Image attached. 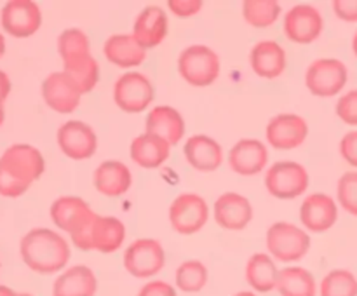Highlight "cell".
<instances>
[{
	"mask_svg": "<svg viewBox=\"0 0 357 296\" xmlns=\"http://www.w3.org/2000/svg\"><path fill=\"white\" fill-rule=\"evenodd\" d=\"M44 169L45 160L40 150L26 143L10 145L0 157V195L20 197L42 176Z\"/></svg>",
	"mask_w": 357,
	"mask_h": 296,
	"instance_id": "1",
	"label": "cell"
},
{
	"mask_svg": "<svg viewBox=\"0 0 357 296\" xmlns=\"http://www.w3.org/2000/svg\"><path fill=\"white\" fill-rule=\"evenodd\" d=\"M20 253L24 265L40 275L63 270L70 260V246L51 228H31L21 239Z\"/></svg>",
	"mask_w": 357,
	"mask_h": 296,
	"instance_id": "2",
	"label": "cell"
},
{
	"mask_svg": "<svg viewBox=\"0 0 357 296\" xmlns=\"http://www.w3.org/2000/svg\"><path fill=\"white\" fill-rule=\"evenodd\" d=\"M96 212L89 208L84 198L65 195L52 202L51 219L58 228L70 233L73 246L82 251L91 249V232H93Z\"/></svg>",
	"mask_w": 357,
	"mask_h": 296,
	"instance_id": "3",
	"label": "cell"
},
{
	"mask_svg": "<svg viewBox=\"0 0 357 296\" xmlns=\"http://www.w3.org/2000/svg\"><path fill=\"white\" fill-rule=\"evenodd\" d=\"M178 72L190 86L208 87L218 79L220 58L208 45H190L178 58Z\"/></svg>",
	"mask_w": 357,
	"mask_h": 296,
	"instance_id": "4",
	"label": "cell"
},
{
	"mask_svg": "<svg viewBox=\"0 0 357 296\" xmlns=\"http://www.w3.org/2000/svg\"><path fill=\"white\" fill-rule=\"evenodd\" d=\"M267 249L274 260L289 263L309 253L310 237L305 230L288 221H278L267 230Z\"/></svg>",
	"mask_w": 357,
	"mask_h": 296,
	"instance_id": "5",
	"label": "cell"
},
{
	"mask_svg": "<svg viewBox=\"0 0 357 296\" xmlns=\"http://www.w3.org/2000/svg\"><path fill=\"white\" fill-rule=\"evenodd\" d=\"M268 194L281 201H289L305 194L309 188V173L305 167L293 160H279L265 174Z\"/></svg>",
	"mask_w": 357,
	"mask_h": 296,
	"instance_id": "6",
	"label": "cell"
},
{
	"mask_svg": "<svg viewBox=\"0 0 357 296\" xmlns=\"http://www.w3.org/2000/svg\"><path fill=\"white\" fill-rule=\"evenodd\" d=\"M349 72L344 61L335 58L316 59L307 68L305 86L314 96L331 98L347 86Z\"/></svg>",
	"mask_w": 357,
	"mask_h": 296,
	"instance_id": "7",
	"label": "cell"
},
{
	"mask_svg": "<svg viewBox=\"0 0 357 296\" xmlns=\"http://www.w3.org/2000/svg\"><path fill=\"white\" fill-rule=\"evenodd\" d=\"M124 268L138 279H149L159 274L166 265V253L159 240H132L124 251Z\"/></svg>",
	"mask_w": 357,
	"mask_h": 296,
	"instance_id": "8",
	"label": "cell"
},
{
	"mask_svg": "<svg viewBox=\"0 0 357 296\" xmlns=\"http://www.w3.org/2000/svg\"><path fill=\"white\" fill-rule=\"evenodd\" d=\"M155 87L146 75L139 72H128L121 75L114 87V100L122 111L139 114L152 104Z\"/></svg>",
	"mask_w": 357,
	"mask_h": 296,
	"instance_id": "9",
	"label": "cell"
},
{
	"mask_svg": "<svg viewBox=\"0 0 357 296\" xmlns=\"http://www.w3.org/2000/svg\"><path fill=\"white\" fill-rule=\"evenodd\" d=\"M209 219L208 202L197 194H181L169 208V223L181 235H192L204 228Z\"/></svg>",
	"mask_w": 357,
	"mask_h": 296,
	"instance_id": "10",
	"label": "cell"
},
{
	"mask_svg": "<svg viewBox=\"0 0 357 296\" xmlns=\"http://www.w3.org/2000/svg\"><path fill=\"white\" fill-rule=\"evenodd\" d=\"M0 23L10 37H31L42 24L40 7L31 0H10L2 7Z\"/></svg>",
	"mask_w": 357,
	"mask_h": 296,
	"instance_id": "11",
	"label": "cell"
},
{
	"mask_svg": "<svg viewBox=\"0 0 357 296\" xmlns=\"http://www.w3.org/2000/svg\"><path fill=\"white\" fill-rule=\"evenodd\" d=\"M58 145L72 160H86L96 153L98 136L89 124L82 120H68L58 129Z\"/></svg>",
	"mask_w": 357,
	"mask_h": 296,
	"instance_id": "12",
	"label": "cell"
},
{
	"mask_svg": "<svg viewBox=\"0 0 357 296\" xmlns=\"http://www.w3.org/2000/svg\"><path fill=\"white\" fill-rule=\"evenodd\" d=\"M324 28L319 9L309 3H298L284 16V35L295 44H312L321 37Z\"/></svg>",
	"mask_w": 357,
	"mask_h": 296,
	"instance_id": "13",
	"label": "cell"
},
{
	"mask_svg": "<svg viewBox=\"0 0 357 296\" xmlns=\"http://www.w3.org/2000/svg\"><path fill=\"white\" fill-rule=\"evenodd\" d=\"M309 125L296 114H281L267 124V141L275 150H295L305 143Z\"/></svg>",
	"mask_w": 357,
	"mask_h": 296,
	"instance_id": "14",
	"label": "cell"
},
{
	"mask_svg": "<svg viewBox=\"0 0 357 296\" xmlns=\"http://www.w3.org/2000/svg\"><path fill=\"white\" fill-rule=\"evenodd\" d=\"M42 98L51 110L72 114L79 107L82 93L65 72H54L42 82Z\"/></svg>",
	"mask_w": 357,
	"mask_h": 296,
	"instance_id": "15",
	"label": "cell"
},
{
	"mask_svg": "<svg viewBox=\"0 0 357 296\" xmlns=\"http://www.w3.org/2000/svg\"><path fill=\"white\" fill-rule=\"evenodd\" d=\"M215 219L222 228L239 232L253 219V205L250 198L236 192L220 195L215 202Z\"/></svg>",
	"mask_w": 357,
	"mask_h": 296,
	"instance_id": "16",
	"label": "cell"
},
{
	"mask_svg": "<svg viewBox=\"0 0 357 296\" xmlns=\"http://www.w3.org/2000/svg\"><path fill=\"white\" fill-rule=\"evenodd\" d=\"M338 205L333 197L326 194H312L305 197L300 208V221L309 232H328L337 223Z\"/></svg>",
	"mask_w": 357,
	"mask_h": 296,
	"instance_id": "17",
	"label": "cell"
},
{
	"mask_svg": "<svg viewBox=\"0 0 357 296\" xmlns=\"http://www.w3.org/2000/svg\"><path fill=\"white\" fill-rule=\"evenodd\" d=\"M268 162V150L260 139H241L230 148V169L239 176H255L265 169Z\"/></svg>",
	"mask_w": 357,
	"mask_h": 296,
	"instance_id": "18",
	"label": "cell"
},
{
	"mask_svg": "<svg viewBox=\"0 0 357 296\" xmlns=\"http://www.w3.org/2000/svg\"><path fill=\"white\" fill-rule=\"evenodd\" d=\"M167 14L162 7L149 6L138 14L132 26V37L143 49H152L162 44L169 30Z\"/></svg>",
	"mask_w": 357,
	"mask_h": 296,
	"instance_id": "19",
	"label": "cell"
},
{
	"mask_svg": "<svg viewBox=\"0 0 357 296\" xmlns=\"http://www.w3.org/2000/svg\"><path fill=\"white\" fill-rule=\"evenodd\" d=\"M183 153L187 162L202 173L216 171L223 162L222 145L206 134L190 136L185 143Z\"/></svg>",
	"mask_w": 357,
	"mask_h": 296,
	"instance_id": "20",
	"label": "cell"
},
{
	"mask_svg": "<svg viewBox=\"0 0 357 296\" xmlns=\"http://www.w3.org/2000/svg\"><path fill=\"white\" fill-rule=\"evenodd\" d=\"M250 63L258 77L274 80L286 70V51L279 42L261 40L251 49Z\"/></svg>",
	"mask_w": 357,
	"mask_h": 296,
	"instance_id": "21",
	"label": "cell"
},
{
	"mask_svg": "<svg viewBox=\"0 0 357 296\" xmlns=\"http://www.w3.org/2000/svg\"><path fill=\"white\" fill-rule=\"evenodd\" d=\"M94 187L105 197H121L129 192L132 185V174L124 162L105 160L94 171Z\"/></svg>",
	"mask_w": 357,
	"mask_h": 296,
	"instance_id": "22",
	"label": "cell"
},
{
	"mask_svg": "<svg viewBox=\"0 0 357 296\" xmlns=\"http://www.w3.org/2000/svg\"><path fill=\"white\" fill-rule=\"evenodd\" d=\"M149 134H155L169 143L171 146L178 145L185 134V120L178 110L173 107H155L149 111L145 120Z\"/></svg>",
	"mask_w": 357,
	"mask_h": 296,
	"instance_id": "23",
	"label": "cell"
},
{
	"mask_svg": "<svg viewBox=\"0 0 357 296\" xmlns=\"http://www.w3.org/2000/svg\"><path fill=\"white\" fill-rule=\"evenodd\" d=\"M98 291V279L86 265L66 268L52 284V296H94Z\"/></svg>",
	"mask_w": 357,
	"mask_h": 296,
	"instance_id": "24",
	"label": "cell"
},
{
	"mask_svg": "<svg viewBox=\"0 0 357 296\" xmlns=\"http://www.w3.org/2000/svg\"><path fill=\"white\" fill-rule=\"evenodd\" d=\"M103 54L107 61L119 68H132L145 61L146 49L135 40L132 33H115L105 42Z\"/></svg>",
	"mask_w": 357,
	"mask_h": 296,
	"instance_id": "25",
	"label": "cell"
},
{
	"mask_svg": "<svg viewBox=\"0 0 357 296\" xmlns=\"http://www.w3.org/2000/svg\"><path fill=\"white\" fill-rule=\"evenodd\" d=\"M131 159L145 169L160 167L171 155V145L155 134H139L131 143Z\"/></svg>",
	"mask_w": 357,
	"mask_h": 296,
	"instance_id": "26",
	"label": "cell"
},
{
	"mask_svg": "<svg viewBox=\"0 0 357 296\" xmlns=\"http://www.w3.org/2000/svg\"><path fill=\"white\" fill-rule=\"evenodd\" d=\"M126 239V226L115 216H96L91 232V249L110 254L121 249Z\"/></svg>",
	"mask_w": 357,
	"mask_h": 296,
	"instance_id": "27",
	"label": "cell"
},
{
	"mask_svg": "<svg viewBox=\"0 0 357 296\" xmlns=\"http://www.w3.org/2000/svg\"><path fill=\"white\" fill-rule=\"evenodd\" d=\"M278 265L271 254L255 253L246 263V282L258 293H271L278 288Z\"/></svg>",
	"mask_w": 357,
	"mask_h": 296,
	"instance_id": "28",
	"label": "cell"
},
{
	"mask_svg": "<svg viewBox=\"0 0 357 296\" xmlns=\"http://www.w3.org/2000/svg\"><path fill=\"white\" fill-rule=\"evenodd\" d=\"M275 289L281 296H317L316 277L302 267L282 268Z\"/></svg>",
	"mask_w": 357,
	"mask_h": 296,
	"instance_id": "29",
	"label": "cell"
},
{
	"mask_svg": "<svg viewBox=\"0 0 357 296\" xmlns=\"http://www.w3.org/2000/svg\"><path fill=\"white\" fill-rule=\"evenodd\" d=\"M63 72L77 84L82 94L91 93L100 80V65L91 52L63 61Z\"/></svg>",
	"mask_w": 357,
	"mask_h": 296,
	"instance_id": "30",
	"label": "cell"
},
{
	"mask_svg": "<svg viewBox=\"0 0 357 296\" xmlns=\"http://www.w3.org/2000/svg\"><path fill=\"white\" fill-rule=\"evenodd\" d=\"M209 281V272L202 261L187 260L176 268L174 282L176 288L183 293H199L206 288Z\"/></svg>",
	"mask_w": 357,
	"mask_h": 296,
	"instance_id": "31",
	"label": "cell"
},
{
	"mask_svg": "<svg viewBox=\"0 0 357 296\" xmlns=\"http://www.w3.org/2000/svg\"><path fill=\"white\" fill-rule=\"evenodd\" d=\"M243 16L255 28H268L281 16V3L275 0H246L243 3Z\"/></svg>",
	"mask_w": 357,
	"mask_h": 296,
	"instance_id": "32",
	"label": "cell"
},
{
	"mask_svg": "<svg viewBox=\"0 0 357 296\" xmlns=\"http://www.w3.org/2000/svg\"><path fill=\"white\" fill-rule=\"evenodd\" d=\"M319 296H357V277L351 270L335 268L321 281Z\"/></svg>",
	"mask_w": 357,
	"mask_h": 296,
	"instance_id": "33",
	"label": "cell"
},
{
	"mask_svg": "<svg viewBox=\"0 0 357 296\" xmlns=\"http://www.w3.org/2000/svg\"><path fill=\"white\" fill-rule=\"evenodd\" d=\"M58 52L63 61L75 58V56L87 54V52H91L89 38L82 30H77V28L65 30L58 38Z\"/></svg>",
	"mask_w": 357,
	"mask_h": 296,
	"instance_id": "34",
	"label": "cell"
},
{
	"mask_svg": "<svg viewBox=\"0 0 357 296\" xmlns=\"http://www.w3.org/2000/svg\"><path fill=\"white\" fill-rule=\"evenodd\" d=\"M338 204L357 218V171H347L342 174L337 185Z\"/></svg>",
	"mask_w": 357,
	"mask_h": 296,
	"instance_id": "35",
	"label": "cell"
},
{
	"mask_svg": "<svg viewBox=\"0 0 357 296\" xmlns=\"http://www.w3.org/2000/svg\"><path fill=\"white\" fill-rule=\"evenodd\" d=\"M337 115L347 125L357 127V89L349 91L344 96H340L337 103Z\"/></svg>",
	"mask_w": 357,
	"mask_h": 296,
	"instance_id": "36",
	"label": "cell"
},
{
	"mask_svg": "<svg viewBox=\"0 0 357 296\" xmlns=\"http://www.w3.org/2000/svg\"><path fill=\"white\" fill-rule=\"evenodd\" d=\"M167 7L174 16L190 17L202 9V2L201 0H169Z\"/></svg>",
	"mask_w": 357,
	"mask_h": 296,
	"instance_id": "37",
	"label": "cell"
},
{
	"mask_svg": "<svg viewBox=\"0 0 357 296\" xmlns=\"http://www.w3.org/2000/svg\"><path fill=\"white\" fill-rule=\"evenodd\" d=\"M340 155L347 164L357 169V131H351L342 138Z\"/></svg>",
	"mask_w": 357,
	"mask_h": 296,
	"instance_id": "38",
	"label": "cell"
},
{
	"mask_svg": "<svg viewBox=\"0 0 357 296\" xmlns=\"http://www.w3.org/2000/svg\"><path fill=\"white\" fill-rule=\"evenodd\" d=\"M333 13L345 23H357V0H335Z\"/></svg>",
	"mask_w": 357,
	"mask_h": 296,
	"instance_id": "39",
	"label": "cell"
},
{
	"mask_svg": "<svg viewBox=\"0 0 357 296\" xmlns=\"http://www.w3.org/2000/svg\"><path fill=\"white\" fill-rule=\"evenodd\" d=\"M138 296H176V289L166 281H150L139 289Z\"/></svg>",
	"mask_w": 357,
	"mask_h": 296,
	"instance_id": "40",
	"label": "cell"
},
{
	"mask_svg": "<svg viewBox=\"0 0 357 296\" xmlns=\"http://www.w3.org/2000/svg\"><path fill=\"white\" fill-rule=\"evenodd\" d=\"M9 93H10V79L6 72L0 70V101H2V103L7 100Z\"/></svg>",
	"mask_w": 357,
	"mask_h": 296,
	"instance_id": "41",
	"label": "cell"
},
{
	"mask_svg": "<svg viewBox=\"0 0 357 296\" xmlns=\"http://www.w3.org/2000/svg\"><path fill=\"white\" fill-rule=\"evenodd\" d=\"M16 295H17V293H14L10 288L0 284V296H16Z\"/></svg>",
	"mask_w": 357,
	"mask_h": 296,
	"instance_id": "42",
	"label": "cell"
},
{
	"mask_svg": "<svg viewBox=\"0 0 357 296\" xmlns=\"http://www.w3.org/2000/svg\"><path fill=\"white\" fill-rule=\"evenodd\" d=\"M3 52H6V38H3L2 31H0V58L3 56Z\"/></svg>",
	"mask_w": 357,
	"mask_h": 296,
	"instance_id": "43",
	"label": "cell"
},
{
	"mask_svg": "<svg viewBox=\"0 0 357 296\" xmlns=\"http://www.w3.org/2000/svg\"><path fill=\"white\" fill-rule=\"evenodd\" d=\"M3 120H6V110H3V103L0 101V125L3 124Z\"/></svg>",
	"mask_w": 357,
	"mask_h": 296,
	"instance_id": "44",
	"label": "cell"
},
{
	"mask_svg": "<svg viewBox=\"0 0 357 296\" xmlns=\"http://www.w3.org/2000/svg\"><path fill=\"white\" fill-rule=\"evenodd\" d=\"M352 51H354V54L357 58V31L354 33V38H352Z\"/></svg>",
	"mask_w": 357,
	"mask_h": 296,
	"instance_id": "45",
	"label": "cell"
},
{
	"mask_svg": "<svg viewBox=\"0 0 357 296\" xmlns=\"http://www.w3.org/2000/svg\"><path fill=\"white\" fill-rule=\"evenodd\" d=\"M234 296H257V295H255V293H251V291H241V293H237V295H234Z\"/></svg>",
	"mask_w": 357,
	"mask_h": 296,
	"instance_id": "46",
	"label": "cell"
},
{
	"mask_svg": "<svg viewBox=\"0 0 357 296\" xmlns=\"http://www.w3.org/2000/svg\"><path fill=\"white\" fill-rule=\"evenodd\" d=\"M16 296H31V295H28V293H17Z\"/></svg>",
	"mask_w": 357,
	"mask_h": 296,
	"instance_id": "47",
	"label": "cell"
},
{
	"mask_svg": "<svg viewBox=\"0 0 357 296\" xmlns=\"http://www.w3.org/2000/svg\"><path fill=\"white\" fill-rule=\"evenodd\" d=\"M0 267H2V263H0Z\"/></svg>",
	"mask_w": 357,
	"mask_h": 296,
	"instance_id": "48",
	"label": "cell"
}]
</instances>
